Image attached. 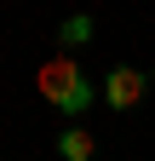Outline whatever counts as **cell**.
Wrapping results in <instances>:
<instances>
[{"mask_svg":"<svg viewBox=\"0 0 155 161\" xmlns=\"http://www.w3.org/2000/svg\"><path fill=\"white\" fill-rule=\"evenodd\" d=\"M35 92L46 98L52 109H63V115H86L92 109V80H86V69L75 64L69 52H57V58H46L40 69H35Z\"/></svg>","mask_w":155,"mask_h":161,"instance_id":"1","label":"cell"},{"mask_svg":"<svg viewBox=\"0 0 155 161\" xmlns=\"http://www.w3.org/2000/svg\"><path fill=\"white\" fill-rule=\"evenodd\" d=\"M149 92H155V64H149Z\"/></svg>","mask_w":155,"mask_h":161,"instance_id":"5","label":"cell"},{"mask_svg":"<svg viewBox=\"0 0 155 161\" xmlns=\"http://www.w3.org/2000/svg\"><path fill=\"white\" fill-rule=\"evenodd\" d=\"M144 98H149V75L144 69H132V64L104 69V104L109 109H138Z\"/></svg>","mask_w":155,"mask_h":161,"instance_id":"2","label":"cell"},{"mask_svg":"<svg viewBox=\"0 0 155 161\" xmlns=\"http://www.w3.org/2000/svg\"><path fill=\"white\" fill-rule=\"evenodd\" d=\"M57 155L63 161H98V138H92L81 121H69V127L57 132Z\"/></svg>","mask_w":155,"mask_h":161,"instance_id":"3","label":"cell"},{"mask_svg":"<svg viewBox=\"0 0 155 161\" xmlns=\"http://www.w3.org/2000/svg\"><path fill=\"white\" fill-rule=\"evenodd\" d=\"M92 35H98V29H92V17H86V12H69L63 23H57V46H63V52H81Z\"/></svg>","mask_w":155,"mask_h":161,"instance_id":"4","label":"cell"}]
</instances>
